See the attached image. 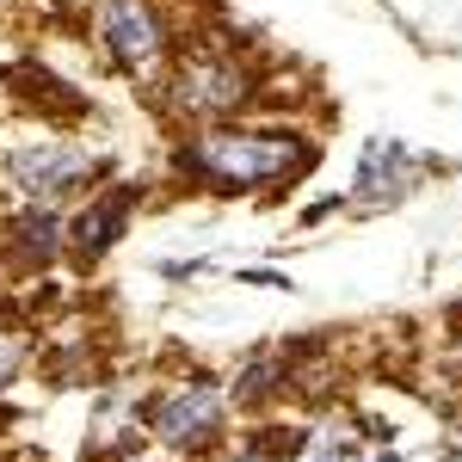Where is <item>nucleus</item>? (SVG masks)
Listing matches in <instances>:
<instances>
[{
  "label": "nucleus",
  "mask_w": 462,
  "mask_h": 462,
  "mask_svg": "<svg viewBox=\"0 0 462 462\" xmlns=\"http://www.w3.org/2000/svg\"><path fill=\"white\" fill-rule=\"evenodd\" d=\"M315 161V136L272 130V124H210V130H185L173 148V173L198 191H216V198L284 191Z\"/></svg>",
  "instance_id": "1"
},
{
  "label": "nucleus",
  "mask_w": 462,
  "mask_h": 462,
  "mask_svg": "<svg viewBox=\"0 0 462 462\" xmlns=\"http://www.w3.org/2000/svg\"><path fill=\"white\" fill-rule=\"evenodd\" d=\"M161 106L179 130L241 124L259 106V74L228 43H191V50H173V62L161 74Z\"/></svg>",
  "instance_id": "2"
},
{
  "label": "nucleus",
  "mask_w": 462,
  "mask_h": 462,
  "mask_svg": "<svg viewBox=\"0 0 462 462\" xmlns=\"http://www.w3.org/2000/svg\"><path fill=\"white\" fill-rule=\"evenodd\" d=\"M93 37L130 80H161L173 62V19L161 0H93Z\"/></svg>",
  "instance_id": "3"
},
{
  "label": "nucleus",
  "mask_w": 462,
  "mask_h": 462,
  "mask_svg": "<svg viewBox=\"0 0 462 462\" xmlns=\"http://www.w3.org/2000/svg\"><path fill=\"white\" fill-rule=\"evenodd\" d=\"M228 389L210 383V376H185L173 389H154V401H143V426L161 450L173 457H204L216 450V438L228 426Z\"/></svg>",
  "instance_id": "4"
},
{
  "label": "nucleus",
  "mask_w": 462,
  "mask_h": 462,
  "mask_svg": "<svg viewBox=\"0 0 462 462\" xmlns=\"http://www.w3.org/2000/svg\"><path fill=\"white\" fill-rule=\"evenodd\" d=\"M99 173H106V161H99L93 148L69 143V136L19 143V148H6V161H0V179H6L25 204H62L74 191H87Z\"/></svg>",
  "instance_id": "5"
},
{
  "label": "nucleus",
  "mask_w": 462,
  "mask_h": 462,
  "mask_svg": "<svg viewBox=\"0 0 462 462\" xmlns=\"http://www.w3.org/2000/svg\"><path fill=\"white\" fill-rule=\"evenodd\" d=\"M69 253V222L56 204H19L0 228V259L13 272H50Z\"/></svg>",
  "instance_id": "6"
},
{
  "label": "nucleus",
  "mask_w": 462,
  "mask_h": 462,
  "mask_svg": "<svg viewBox=\"0 0 462 462\" xmlns=\"http://www.w3.org/2000/svg\"><path fill=\"white\" fill-rule=\"evenodd\" d=\"M420 154L407 143H389V136H370L357 148V167H352V198L357 204H401L413 185H420Z\"/></svg>",
  "instance_id": "7"
},
{
  "label": "nucleus",
  "mask_w": 462,
  "mask_h": 462,
  "mask_svg": "<svg viewBox=\"0 0 462 462\" xmlns=\"http://www.w3.org/2000/svg\"><path fill=\"white\" fill-rule=\"evenodd\" d=\"M136 198H143L136 185H111V191H99L87 210L74 216L69 222V253L74 259H87V265L106 259V253L124 241V228H130V216H136Z\"/></svg>",
  "instance_id": "8"
},
{
  "label": "nucleus",
  "mask_w": 462,
  "mask_h": 462,
  "mask_svg": "<svg viewBox=\"0 0 462 462\" xmlns=\"http://www.w3.org/2000/svg\"><path fill=\"white\" fill-rule=\"evenodd\" d=\"M357 426L352 420H320V426L296 431V450H290V462H357Z\"/></svg>",
  "instance_id": "9"
},
{
  "label": "nucleus",
  "mask_w": 462,
  "mask_h": 462,
  "mask_svg": "<svg viewBox=\"0 0 462 462\" xmlns=\"http://www.w3.org/2000/svg\"><path fill=\"white\" fill-rule=\"evenodd\" d=\"M284 376H290V357H284V352L253 357L247 370L228 383V401H235V407H259V401H272V394L284 389Z\"/></svg>",
  "instance_id": "10"
},
{
  "label": "nucleus",
  "mask_w": 462,
  "mask_h": 462,
  "mask_svg": "<svg viewBox=\"0 0 462 462\" xmlns=\"http://www.w3.org/2000/svg\"><path fill=\"white\" fill-rule=\"evenodd\" d=\"M290 450H296V431H284V438H272V431H259V438H241V444H228L216 462H290Z\"/></svg>",
  "instance_id": "11"
},
{
  "label": "nucleus",
  "mask_w": 462,
  "mask_h": 462,
  "mask_svg": "<svg viewBox=\"0 0 462 462\" xmlns=\"http://www.w3.org/2000/svg\"><path fill=\"white\" fill-rule=\"evenodd\" d=\"M32 364V346H25V333H13V327H0V394L19 383V370Z\"/></svg>",
  "instance_id": "12"
},
{
  "label": "nucleus",
  "mask_w": 462,
  "mask_h": 462,
  "mask_svg": "<svg viewBox=\"0 0 462 462\" xmlns=\"http://www.w3.org/2000/svg\"><path fill=\"white\" fill-rule=\"evenodd\" d=\"M357 462H407V457H401L394 444H364V450H357Z\"/></svg>",
  "instance_id": "13"
},
{
  "label": "nucleus",
  "mask_w": 462,
  "mask_h": 462,
  "mask_svg": "<svg viewBox=\"0 0 462 462\" xmlns=\"http://www.w3.org/2000/svg\"><path fill=\"white\" fill-rule=\"evenodd\" d=\"M124 462H148V457H136V450H124Z\"/></svg>",
  "instance_id": "14"
}]
</instances>
